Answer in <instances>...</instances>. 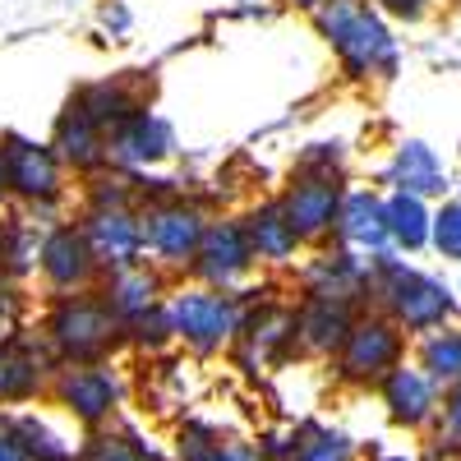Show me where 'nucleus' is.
I'll return each mask as SVG.
<instances>
[{"label":"nucleus","instance_id":"f257e3e1","mask_svg":"<svg viewBox=\"0 0 461 461\" xmlns=\"http://www.w3.org/2000/svg\"><path fill=\"white\" fill-rule=\"evenodd\" d=\"M365 300L378 304L383 319H393L406 337L411 332H434V328H447L452 310H456V295L429 277L420 267L402 263L397 254H378L369 258V277H365Z\"/></svg>","mask_w":461,"mask_h":461},{"label":"nucleus","instance_id":"f03ea898","mask_svg":"<svg viewBox=\"0 0 461 461\" xmlns=\"http://www.w3.org/2000/svg\"><path fill=\"white\" fill-rule=\"evenodd\" d=\"M314 23L351 79L397 74V37L369 0H323L314 10Z\"/></svg>","mask_w":461,"mask_h":461},{"label":"nucleus","instance_id":"7ed1b4c3","mask_svg":"<svg viewBox=\"0 0 461 461\" xmlns=\"http://www.w3.org/2000/svg\"><path fill=\"white\" fill-rule=\"evenodd\" d=\"M42 341L51 346L56 365H106L111 351L125 346V323L97 291L56 295L42 319Z\"/></svg>","mask_w":461,"mask_h":461},{"label":"nucleus","instance_id":"20e7f679","mask_svg":"<svg viewBox=\"0 0 461 461\" xmlns=\"http://www.w3.org/2000/svg\"><path fill=\"white\" fill-rule=\"evenodd\" d=\"M212 217L194 203L167 189L158 199L139 203V230H143V254L152 258V267H194V254L208 236Z\"/></svg>","mask_w":461,"mask_h":461},{"label":"nucleus","instance_id":"39448f33","mask_svg":"<svg viewBox=\"0 0 461 461\" xmlns=\"http://www.w3.org/2000/svg\"><path fill=\"white\" fill-rule=\"evenodd\" d=\"M167 319L180 346H189L194 356H217L221 346L236 341L245 310H240L236 291H212L194 282V286H180L176 295H167Z\"/></svg>","mask_w":461,"mask_h":461},{"label":"nucleus","instance_id":"423d86ee","mask_svg":"<svg viewBox=\"0 0 461 461\" xmlns=\"http://www.w3.org/2000/svg\"><path fill=\"white\" fill-rule=\"evenodd\" d=\"M402 356H406V332L393 319H383L378 310H369L356 319L351 337H346L332 365H337V378L351 383V388H378L397 365H406Z\"/></svg>","mask_w":461,"mask_h":461},{"label":"nucleus","instance_id":"0eeeda50","mask_svg":"<svg viewBox=\"0 0 461 461\" xmlns=\"http://www.w3.org/2000/svg\"><path fill=\"white\" fill-rule=\"evenodd\" d=\"M37 273H42L51 295H79L97 291L102 267L93 258V245L79 221H51L37 240Z\"/></svg>","mask_w":461,"mask_h":461},{"label":"nucleus","instance_id":"6e6552de","mask_svg":"<svg viewBox=\"0 0 461 461\" xmlns=\"http://www.w3.org/2000/svg\"><path fill=\"white\" fill-rule=\"evenodd\" d=\"M0 152H5V167H10V199H19L32 212H47L65 199V167L51 152V143L5 134Z\"/></svg>","mask_w":461,"mask_h":461},{"label":"nucleus","instance_id":"1a4fd4ad","mask_svg":"<svg viewBox=\"0 0 461 461\" xmlns=\"http://www.w3.org/2000/svg\"><path fill=\"white\" fill-rule=\"evenodd\" d=\"M346 199L341 176H323V171H291L286 189H282V212L291 221V230L300 236V245H319L332 236L337 212Z\"/></svg>","mask_w":461,"mask_h":461},{"label":"nucleus","instance_id":"9d476101","mask_svg":"<svg viewBox=\"0 0 461 461\" xmlns=\"http://www.w3.org/2000/svg\"><path fill=\"white\" fill-rule=\"evenodd\" d=\"M230 346H236L240 369H249V374L291 360L300 351V341H295V304L267 300V304H258V310H249L240 319V332H236Z\"/></svg>","mask_w":461,"mask_h":461},{"label":"nucleus","instance_id":"9b49d317","mask_svg":"<svg viewBox=\"0 0 461 461\" xmlns=\"http://www.w3.org/2000/svg\"><path fill=\"white\" fill-rule=\"evenodd\" d=\"M51 393L88 429H102L115 415V406H121V397H125L121 378L111 374V365H60L56 378H51Z\"/></svg>","mask_w":461,"mask_h":461},{"label":"nucleus","instance_id":"f8f14e48","mask_svg":"<svg viewBox=\"0 0 461 461\" xmlns=\"http://www.w3.org/2000/svg\"><path fill=\"white\" fill-rule=\"evenodd\" d=\"M56 356L51 346L42 341V332H10L0 337V402L5 406H19V402H32L42 388H51L56 378Z\"/></svg>","mask_w":461,"mask_h":461},{"label":"nucleus","instance_id":"ddd939ff","mask_svg":"<svg viewBox=\"0 0 461 461\" xmlns=\"http://www.w3.org/2000/svg\"><path fill=\"white\" fill-rule=\"evenodd\" d=\"M189 273L199 277V286H212V291H236L254 273V254H249L240 217H217L208 226V236H203Z\"/></svg>","mask_w":461,"mask_h":461},{"label":"nucleus","instance_id":"4468645a","mask_svg":"<svg viewBox=\"0 0 461 461\" xmlns=\"http://www.w3.org/2000/svg\"><path fill=\"white\" fill-rule=\"evenodd\" d=\"M79 226H84V236L93 245V258H97L102 273H121V267L143 263L139 208H84Z\"/></svg>","mask_w":461,"mask_h":461},{"label":"nucleus","instance_id":"2eb2a0df","mask_svg":"<svg viewBox=\"0 0 461 461\" xmlns=\"http://www.w3.org/2000/svg\"><path fill=\"white\" fill-rule=\"evenodd\" d=\"M356 319H360L356 304L304 295V300L295 304V341H300V351L323 356V360H337V351L346 346V337H351Z\"/></svg>","mask_w":461,"mask_h":461},{"label":"nucleus","instance_id":"dca6fc26","mask_svg":"<svg viewBox=\"0 0 461 461\" xmlns=\"http://www.w3.org/2000/svg\"><path fill=\"white\" fill-rule=\"evenodd\" d=\"M171 148H176L171 125L152 111H139L134 121H125L121 130L106 134V162L115 171H134V167H152V162L171 158Z\"/></svg>","mask_w":461,"mask_h":461},{"label":"nucleus","instance_id":"f3484780","mask_svg":"<svg viewBox=\"0 0 461 461\" xmlns=\"http://www.w3.org/2000/svg\"><path fill=\"white\" fill-rule=\"evenodd\" d=\"M378 397H383V406H388V420H393V425H402V429L434 425L438 406H443V393L415 365H397L388 378L378 383Z\"/></svg>","mask_w":461,"mask_h":461},{"label":"nucleus","instance_id":"a211bd4d","mask_svg":"<svg viewBox=\"0 0 461 461\" xmlns=\"http://www.w3.org/2000/svg\"><path fill=\"white\" fill-rule=\"evenodd\" d=\"M332 236H337L341 249H351V254H360V258L393 254L388 226H383V199L374 194V189H346Z\"/></svg>","mask_w":461,"mask_h":461},{"label":"nucleus","instance_id":"6ab92c4d","mask_svg":"<svg viewBox=\"0 0 461 461\" xmlns=\"http://www.w3.org/2000/svg\"><path fill=\"white\" fill-rule=\"evenodd\" d=\"M97 295L111 304V314L121 323H134V319H143V314L167 304V282H162L158 267L143 258L134 267H121V273H106L97 282Z\"/></svg>","mask_w":461,"mask_h":461},{"label":"nucleus","instance_id":"aec40b11","mask_svg":"<svg viewBox=\"0 0 461 461\" xmlns=\"http://www.w3.org/2000/svg\"><path fill=\"white\" fill-rule=\"evenodd\" d=\"M365 277H369V258L351 254V249H319L310 263H304V295L314 300H346L360 304L365 300Z\"/></svg>","mask_w":461,"mask_h":461},{"label":"nucleus","instance_id":"412c9836","mask_svg":"<svg viewBox=\"0 0 461 461\" xmlns=\"http://www.w3.org/2000/svg\"><path fill=\"white\" fill-rule=\"evenodd\" d=\"M51 152L60 158L65 171H84V176H97L106 171V134L88 121L79 106H65L56 115V130H51Z\"/></svg>","mask_w":461,"mask_h":461},{"label":"nucleus","instance_id":"4be33fe9","mask_svg":"<svg viewBox=\"0 0 461 461\" xmlns=\"http://www.w3.org/2000/svg\"><path fill=\"white\" fill-rule=\"evenodd\" d=\"M240 226H245V240H249L254 263H273V267L295 263V254H300V236L291 230V221H286V212H282L277 199L254 203V208L240 217Z\"/></svg>","mask_w":461,"mask_h":461},{"label":"nucleus","instance_id":"5701e85b","mask_svg":"<svg viewBox=\"0 0 461 461\" xmlns=\"http://www.w3.org/2000/svg\"><path fill=\"white\" fill-rule=\"evenodd\" d=\"M388 185H393V194H415V199H434L447 189V176H443V162L434 158V148L429 143H420V139H406L397 143L393 152V162H388Z\"/></svg>","mask_w":461,"mask_h":461},{"label":"nucleus","instance_id":"b1692460","mask_svg":"<svg viewBox=\"0 0 461 461\" xmlns=\"http://www.w3.org/2000/svg\"><path fill=\"white\" fill-rule=\"evenodd\" d=\"M180 461H263V452L236 434H221L208 420L180 425Z\"/></svg>","mask_w":461,"mask_h":461},{"label":"nucleus","instance_id":"393cba45","mask_svg":"<svg viewBox=\"0 0 461 461\" xmlns=\"http://www.w3.org/2000/svg\"><path fill=\"white\" fill-rule=\"evenodd\" d=\"M415 369L425 374L438 393H452L461 388V328H434L420 337L415 346Z\"/></svg>","mask_w":461,"mask_h":461},{"label":"nucleus","instance_id":"a878e982","mask_svg":"<svg viewBox=\"0 0 461 461\" xmlns=\"http://www.w3.org/2000/svg\"><path fill=\"white\" fill-rule=\"evenodd\" d=\"M383 226H388V245L402 254H415L429 245V230H434V212L425 199L415 194H388L383 199Z\"/></svg>","mask_w":461,"mask_h":461},{"label":"nucleus","instance_id":"bb28decb","mask_svg":"<svg viewBox=\"0 0 461 461\" xmlns=\"http://www.w3.org/2000/svg\"><path fill=\"white\" fill-rule=\"evenodd\" d=\"M74 106H79L88 121L102 130V134H111V130H121L125 121H134V115L143 111V102L125 88V84H88V88H79L69 97Z\"/></svg>","mask_w":461,"mask_h":461},{"label":"nucleus","instance_id":"cd10ccee","mask_svg":"<svg viewBox=\"0 0 461 461\" xmlns=\"http://www.w3.org/2000/svg\"><path fill=\"white\" fill-rule=\"evenodd\" d=\"M37 240H42V236H37V226L23 212L0 221V277L23 282L37 267Z\"/></svg>","mask_w":461,"mask_h":461},{"label":"nucleus","instance_id":"c85d7f7f","mask_svg":"<svg viewBox=\"0 0 461 461\" xmlns=\"http://www.w3.org/2000/svg\"><path fill=\"white\" fill-rule=\"evenodd\" d=\"M286 461H356V443L346 438L341 429H328V425L304 420V425H295V434H291Z\"/></svg>","mask_w":461,"mask_h":461},{"label":"nucleus","instance_id":"c756f323","mask_svg":"<svg viewBox=\"0 0 461 461\" xmlns=\"http://www.w3.org/2000/svg\"><path fill=\"white\" fill-rule=\"evenodd\" d=\"M10 429H14V438H19L28 461H74V447L47 425L42 415H28V411L10 415Z\"/></svg>","mask_w":461,"mask_h":461},{"label":"nucleus","instance_id":"7c9ffc66","mask_svg":"<svg viewBox=\"0 0 461 461\" xmlns=\"http://www.w3.org/2000/svg\"><path fill=\"white\" fill-rule=\"evenodd\" d=\"M79 461H158V452L143 447V438L130 429H97Z\"/></svg>","mask_w":461,"mask_h":461},{"label":"nucleus","instance_id":"2f4dec72","mask_svg":"<svg viewBox=\"0 0 461 461\" xmlns=\"http://www.w3.org/2000/svg\"><path fill=\"white\" fill-rule=\"evenodd\" d=\"M125 341L139 346V351H148V356H158L162 346H171L176 337H171L167 304H162V310H152V314H143V319H134V323H125Z\"/></svg>","mask_w":461,"mask_h":461},{"label":"nucleus","instance_id":"473e14b6","mask_svg":"<svg viewBox=\"0 0 461 461\" xmlns=\"http://www.w3.org/2000/svg\"><path fill=\"white\" fill-rule=\"evenodd\" d=\"M429 245L443 254V258H452V263H461V199H447L438 212H434V230H429Z\"/></svg>","mask_w":461,"mask_h":461},{"label":"nucleus","instance_id":"72a5a7b5","mask_svg":"<svg viewBox=\"0 0 461 461\" xmlns=\"http://www.w3.org/2000/svg\"><path fill=\"white\" fill-rule=\"evenodd\" d=\"M434 452L443 456H461V388L443 393V406H438V420H434Z\"/></svg>","mask_w":461,"mask_h":461},{"label":"nucleus","instance_id":"f704fd0d","mask_svg":"<svg viewBox=\"0 0 461 461\" xmlns=\"http://www.w3.org/2000/svg\"><path fill=\"white\" fill-rule=\"evenodd\" d=\"M341 162H346V152H341V143L332 139H323V143H304V152H300V162H295V171H323V176H341Z\"/></svg>","mask_w":461,"mask_h":461},{"label":"nucleus","instance_id":"c9c22d12","mask_svg":"<svg viewBox=\"0 0 461 461\" xmlns=\"http://www.w3.org/2000/svg\"><path fill=\"white\" fill-rule=\"evenodd\" d=\"M19 314H23V291H19V282L0 277V337L19 332Z\"/></svg>","mask_w":461,"mask_h":461},{"label":"nucleus","instance_id":"e433bc0d","mask_svg":"<svg viewBox=\"0 0 461 461\" xmlns=\"http://www.w3.org/2000/svg\"><path fill=\"white\" fill-rule=\"evenodd\" d=\"M434 5V0H378V10L383 14H393V19H406V23H415V19H425V10Z\"/></svg>","mask_w":461,"mask_h":461},{"label":"nucleus","instance_id":"4c0bfd02","mask_svg":"<svg viewBox=\"0 0 461 461\" xmlns=\"http://www.w3.org/2000/svg\"><path fill=\"white\" fill-rule=\"evenodd\" d=\"M0 461H28L19 438H14V429H10V415H0Z\"/></svg>","mask_w":461,"mask_h":461},{"label":"nucleus","instance_id":"58836bf2","mask_svg":"<svg viewBox=\"0 0 461 461\" xmlns=\"http://www.w3.org/2000/svg\"><path fill=\"white\" fill-rule=\"evenodd\" d=\"M102 23H106V28H111V32H115V37H121V32H125V28H130V10H125V5H121V0H111V5H106V10H102Z\"/></svg>","mask_w":461,"mask_h":461},{"label":"nucleus","instance_id":"ea45409f","mask_svg":"<svg viewBox=\"0 0 461 461\" xmlns=\"http://www.w3.org/2000/svg\"><path fill=\"white\" fill-rule=\"evenodd\" d=\"M10 199V167H5V152H0V203Z\"/></svg>","mask_w":461,"mask_h":461},{"label":"nucleus","instance_id":"a19ab883","mask_svg":"<svg viewBox=\"0 0 461 461\" xmlns=\"http://www.w3.org/2000/svg\"><path fill=\"white\" fill-rule=\"evenodd\" d=\"M286 5H300V10H310V14H314V10L323 5V0H286Z\"/></svg>","mask_w":461,"mask_h":461},{"label":"nucleus","instance_id":"79ce46f5","mask_svg":"<svg viewBox=\"0 0 461 461\" xmlns=\"http://www.w3.org/2000/svg\"><path fill=\"white\" fill-rule=\"evenodd\" d=\"M374 461H415V456H406V452H383V456H374Z\"/></svg>","mask_w":461,"mask_h":461}]
</instances>
